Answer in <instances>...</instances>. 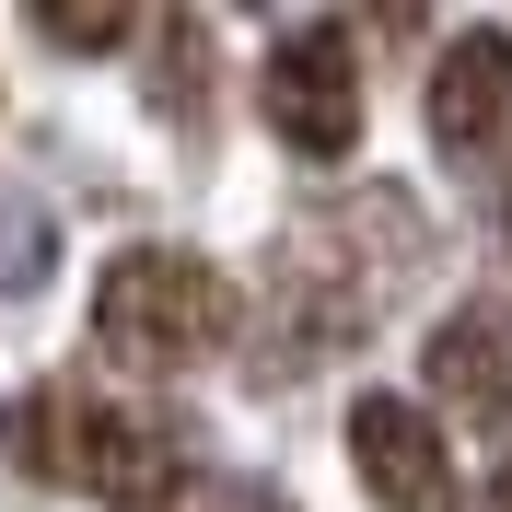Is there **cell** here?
Wrapping results in <instances>:
<instances>
[{"label":"cell","mask_w":512,"mask_h":512,"mask_svg":"<svg viewBox=\"0 0 512 512\" xmlns=\"http://www.w3.org/2000/svg\"><path fill=\"white\" fill-rule=\"evenodd\" d=\"M12 443H24L35 478H70V489H94V501H117V512L175 501V478H187V443H175L152 408L94 396V384H47V396H24V408H12Z\"/></svg>","instance_id":"obj_1"},{"label":"cell","mask_w":512,"mask_h":512,"mask_svg":"<svg viewBox=\"0 0 512 512\" xmlns=\"http://www.w3.org/2000/svg\"><path fill=\"white\" fill-rule=\"evenodd\" d=\"M233 326H245L233 280L210 256H187V245H128L94 280V350L117 373H187V361L222 350Z\"/></svg>","instance_id":"obj_2"},{"label":"cell","mask_w":512,"mask_h":512,"mask_svg":"<svg viewBox=\"0 0 512 512\" xmlns=\"http://www.w3.org/2000/svg\"><path fill=\"white\" fill-rule=\"evenodd\" d=\"M256 117L291 163H350L361 152V70L338 47V24H291L256 70Z\"/></svg>","instance_id":"obj_3"},{"label":"cell","mask_w":512,"mask_h":512,"mask_svg":"<svg viewBox=\"0 0 512 512\" xmlns=\"http://www.w3.org/2000/svg\"><path fill=\"white\" fill-rule=\"evenodd\" d=\"M419 117H431V152L478 163L489 140H501V117H512V35H501V24H454L443 59H431Z\"/></svg>","instance_id":"obj_4"},{"label":"cell","mask_w":512,"mask_h":512,"mask_svg":"<svg viewBox=\"0 0 512 512\" xmlns=\"http://www.w3.org/2000/svg\"><path fill=\"white\" fill-rule=\"evenodd\" d=\"M350 454H361V489L384 512H454V454H443V431H431L419 396H361Z\"/></svg>","instance_id":"obj_5"},{"label":"cell","mask_w":512,"mask_h":512,"mask_svg":"<svg viewBox=\"0 0 512 512\" xmlns=\"http://www.w3.org/2000/svg\"><path fill=\"white\" fill-rule=\"evenodd\" d=\"M431 396L466 419H512V303L501 291H478L431 326Z\"/></svg>","instance_id":"obj_6"},{"label":"cell","mask_w":512,"mask_h":512,"mask_svg":"<svg viewBox=\"0 0 512 512\" xmlns=\"http://www.w3.org/2000/svg\"><path fill=\"white\" fill-rule=\"evenodd\" d=\"M35 24H47V47H70V59H105V47H128V12H59V0H47V12H35Z\"/></svg>","instance_id":"obj_7"},{"label":"cell","mask_w":512,"mask_h":512,"mask_svg":"<svg viewBox=\"0 0 512 512\" xmlns=\"http://www.w3.org/2000/svg\"><path fill=\"white\" fill-rule=\"evenodd\" d=\"M489 512H512V454H501V478H489Z\"/></svg>","instance_id":"obj_8"}]
</instances>
